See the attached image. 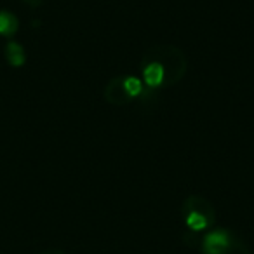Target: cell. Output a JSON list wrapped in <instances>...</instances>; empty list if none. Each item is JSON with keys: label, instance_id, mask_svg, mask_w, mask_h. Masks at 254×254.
Returning a JSON list of instances; mask_svg holds the SVG:
<instances>
[{"label": "cell", "instance_id": "obj_5", "mask_svg": "<svg viewBox=\"0 0 254 254\" xmlns=\"http://www.w3.org/2000/svg\"><path fill=\"white\" fill-rule=\"evenodd\" d=\"M4 56H5V61H7L12 68H21L23 64L26 63L25 47H23L19 42H16V40H9V42L5 44Z\"/></svg>", "mask_w": 254, "mask_h": 254}, {"label": "cell", "instance_id": "obj_1", "mask_svg": "<svg viewBox=\"0 0 254 254\" xmlns=\"http://www.w3.org/2000/svg\"><path fill=\"white\" fill-rule=\"evenodd\" d=\"M145 56L155 60L157 63L162 66L164 70V87L169 85H176L183 80L187 75L188 61L187 56L180 47L173 46V44H159V46H152L145 53Z\"/></svg>", "mask_w": 254, "mask_h": 254}, {"label": "cell", "instance_id": "obj_9", "mask_svg": "<svg viewBox=\"0 0 254 254\" xmlns=\"http://www.w3.org/2000/svg\"><path fill=\"white\" fill-rule=\"evenodd\" d=\"M40 254H64L63 251H58V249H47V251H44V253H40Z\"/></svg>", "mask_w": 254, "mask_h": 254}, {"label": "cell", "instance_id": "obj_4", "mask_svg": "<svg viewBox=\"0 0 254 254\" xmlns=\"http://www.w3.org/2000/svg\"><path fill=\"white\" fill-rule=\"evenodd\" d=\"M103 96H105V101L113 106H124L132 101L131 94L127 92L126 84H124V77L112 78V80L106 84L105 91H103Z\"/></svg>", "mask_w": 254, "mask_h": 254}, {"label": "cell", "instance_id": "obj_2", "mask_svg": "<svg viewBox=\"0 0 254 254\" xmlns=\"http://www.w3.org/2000/svg\"><path fill=\"white\" fill-rule=\"evenodd\" d=\"M181 214H183L185 225L195 233L204 232L216 223L214 205L205 197H198V195H191V197L185 198Z\"/></svg>", "mask_w": 254, "mask_h": 254}, {"label": "cell", "instance_id": "obj_7", "mask_svg": "<svg viewBox=\"0 0 254 254\" xmlns=\"http://www.w3.org/2000/svg\"><path fill=\"white\" fill-rule=\"evenodd\" d=\"M221 254H251V251H249V247H247V244L244 242L240 237L233 235L230 246L226 247V249L223 251Z\"/></svg>", "mask_w": 254, "mask_h": 254}, {"label": "cell", "instance_id": "obj_6", "mask_svg": "<svg viewBox=\"0 0 254 254\" xmlns=\"http://www.w3.org/2000/svg\"><path fill=\"white\" fill-rule=\"evenodd\" d=\"M19 30V19L14 12L2 9L0 11V37L4 39H12Z\"/></svg>", "mask_w": 254, "mask_h": 254}, {"label": "cell", "instance_id": "obj_3", "mask_svg": "<svg viewBox=\"0 0 254 254\" xmlns=\"http://www.w3.org/2000/svg\"><path fill=\"white\" fill-rule=\"evenodd\" d=\"M233 235L235 233L225 228H216L212 232H209L200 242L202 254H221L230 246Z\"/></svg>", "mask_w": 254, "mask_h": 254}, {"label": "cell", "instance_id": "obj_8", "mask_svg": "<svg viewBox=\"0 0 254 254\" xmlns=\"http://www.w3.org/2000/svg\"><path fill=\"white\" fill-rule=\"evenodd\" d=\"M42 2H44V0H23V4H25L26 7H30V9H39L40 5H42Z\"/></svg>", "mask_w": 254, "mask_h": 254}]
</instances>
